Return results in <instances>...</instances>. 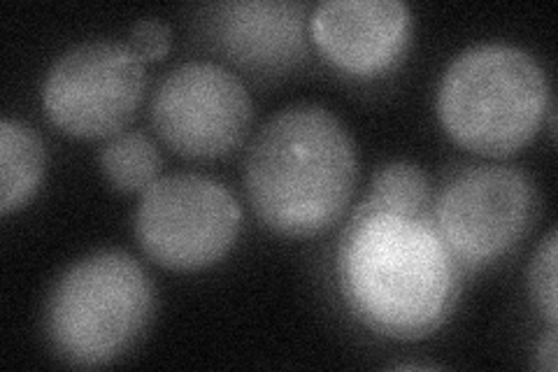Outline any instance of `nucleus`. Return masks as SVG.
<instances>
[{"label":"nucleus","mask_w":558,"mask_h":372,"mask_svg":"<svg viewBox=\"0 0 558 372\" xmlns=\"http://www.w3.org/2000/svg\"><path fill=\"white\" fill-rule=\"evenodd\" d=\"M145 94V65L131 45L82 43L51 65L43 88L47 117L70 135L117 133Z\"/></svg>","instance_id":"0eeeda50"},{"label":"nucleus","mask_w":558,"mask_h":372,"mask_svg":"<svg viewBox=\"0 0 558 372\" xmlns=\"http://www.w3.org/2000/svg\"><path fill=\"white\" fill-rule=\"evenodd\" d=\"M412 14L400 0H326L310 28L322 55L344 73L389 70L410 43Z\"/></svg>","instance_id":"1a4fd4ad"},{"label":"nucleus","mask_w":558,"mask_h":372,"mask_svg":"<svg viewBox=\"0 0 558 372\" xmlns=\"http://www.w3.org/2000/svg\"><path fill=\"white\" fill-rule=\"evenodd\" d=\"M45 172V147L40 135L14 119L0 123V212L26 205L40 187Z\"/></svg>","instance_id":"9b49d317"},{"label":"nucleus","mask_w":558,"mask_h":372,"mask_svg":"<svg viewBox=\"0 0 558 372\" xmlns=\"http://www.w3.org/2000/svg\"><path fill=\"white\" fill-rule=\"evenodd\" d=\"M247 196L277 233L307 238L342 215L356 184V149L340 119L319 105L270 117L247 156Z\"/></svg>","instance_id":"f03ea898"},{"label":"nucleus","mask_w":558,"mask_h":372,"mask_svg":"<svg viewBox=\"0 0 558 372\" xmlns=\"http://www.w3.org/2000/svg\"><path fill=\"white\" fill-rule=\"evenodd\" d=\"M154 312V281L131 254L105 250L59 277L45 305V335L73 365H102L129 351Z\"/></svg>","instance_id":"20e7f679"},{"label":"nucleus","mask_w":558,"mask_h":372,"mask_svg":"<svg viewBox=\"0 0 558 372\" xmlns=\"http://www.w3.org/2000/svg\"><path fill=\"white\" fill-rule=\"evenodd\" d=\"M549 105L545 70L519 47L486 43L451 61L438 86V115L463 147L502 156L521 149Z\"/></svg>","instance_id":"7ed1b4c3"},{"label":"nucleus","mask_w":558,"mask_h":372,"mask_svg":"<svg viewBox=\"0 0 558 372\" xmlns=\"http://www.w3.org/2000/svg\"><path fill=\"white\" fill-rule=\"evenodd\" d=\"M461 268L426 215L354 212L338 247L347 308L363 326L393 340H422L447 322Z\"/></svg>","instance_id":"f257e3e1"},{"label":"nucleus","mask_w":558,"mask_h":372,"mask_svg":"<svg viewBox=\"0 0 558 372\" xmlns=\"http://www.w3.org/2000/svg\"><path fill=\"white\" fill-rule=\"evenodd\" d=\"M140 59H163L170 49V28L159 20H140L131 28V43Z\"/></svg>","instance_id":"2eb2a0df"},{"label":"nucleus","mask_w":558,"mask_h":372,"mask_svg":"<svg viewBox=\"0 0 558 372\" xmlns=\"http://www.w3.org/2000/svg\"><path fill=\"white\" fill-rule=\"evenodd\" d=\"M428 203V180L412 164L384 166L373 180L368 196L356 212H396V215H424Z\"/></svg>","instance_id":"ddd939ff"},{"label":"nucleus","mask_w":558,"mask_h":372,"mask_svg":"<svg viewBox=\"0 0 558 372\" xmlns=\"http://www.w3.org/2000/svg\"><path fill=\"white\" fill-rule=\"evenodd\" d=\"M556 328H551L535 349V365L547 372H556Z\"/></svg>","instance_id":"dca6fc26"},{"label":"nucleus","mask_w":558,"mask_h":372,"mask_svg":"<svg viewBox=\"0 0 558 372\" xmlns=\"http://www.w3.org/2000/svg\"><path fill=\"white\" fill-rule=\"evenodd\" d=\"M100 166L108 182L124 191H145L149 184L159 180L161 154L151 140L140 133L129 131L114 135L100 154Z\"/></svg>","instance_id":"f8f14e48"},{"label":"nucleus","mask_w":558,"mask_h":372,"mask_svg":"<svg viewBox=\"0 0 558 372\" xmlns=\"http://www.w3.org/2000/svg\"><path fill=\"white\" fill-rule=\"evenodd\" d=\"M537 193L526 172L473 166L453 175L435 203L433 224L461 265H484L508 254L529 233Z\"/></svg>","instance_id":"423d86ee"},{"label":"nucleus","mask_w":558,"mask_h":372,"mask_svg":"<svg viewBox=\"0 0 558 372\" xmlns=\"http://www.w3.org/2000/svg\"><path fill=\"white\" fill-rule=\"evenodd\" d=\"M151 121L178 154L213 158L231 152L252 121V98L219 63L189 61L172 70L151 100Z\"/></svg>","instance_id":"6e6552de"},{"label":"nucleus","mask_w":558,"mask_h":372,"mask_svg":"<svg viewBox=\"0 0 558 372\" xmlns=\"http://www.w3.org/2000/svg\"><path fill=\"white\" fill-rule=\"evenodd\" d=\"M215 43L252 70H284L305 57V5L291 0L219 3L209 16Z\"/></svg>","instance_id":"9d476101"},{"label":"nucleus","mask_w":558,"mask_h":372,"mask_svg":"<svg viewBox=\"0 0 558 372\" xmlns=\"http://www.w3.org/2000/svg\"><path fill=\"white\" fill-rule=\"evenodd\" d=\"M529 287L535 305L549 326H556V230H549L531 263Z\"/></svg>","instance_id":"4468645a"},{"label":"nucleus","mask_w":558,"mask_h":372,"mask_svg":"<svg viewBox=\"0 0 558 372\" xmlns=\"http://www.w3.org/2000/svg\"><path fill=\"white\" fill-rule=\"evenodd\" d=\"M242 212L233 193L213 177L178 172L143 191L135 236L145 254L172 271H201L229 254Z\"/></svg>","instance_id":"39448f33"}]
</instances>
